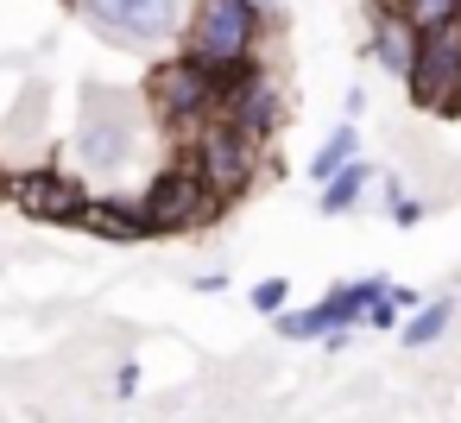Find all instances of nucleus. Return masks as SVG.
I'll return each instance as SVG.
<instances>
[{"mask_svg":"<svg viewBox=\"0 0 461 423\" xmlns=\"http://www.w3.org/2000/svg\"><path fill=\"white\" fill-rule=\"evenodd\" d=\"M146 95H127V89H83V108H77V133H70V171L95 177V184H121L133 165H140V146H146Z\"/></svg>","mask_w":461,"mask_h":423,"instance_id":"nucleus-1","label":"nucleus"},{"mask_svg":"<svg viewBox=\"0 0 461 423\" xmlns=\"http://www.w3.org/2000/svg\"><path fill=\"white\" fill-rule=\"evenodd\" d=\"M285 26L272 0H196L190 26H184V51L203 58L215 76H234L247 64H259V39Z\"/></svg>","mask_w":461,"mask_h":423,"instance_id":"nucleus-2","label":"nucleus"},{"mask_svg":"<svg viewBox=\"0 0 461 423\" xmlns=\"http://www.w3.org/2000/svg\"><path fill=\"white\" fill-rule=\"evenodd\" d=\"M177 152H184L209 184H215V196H221V202L247 196V190L259 184V171H266V140L240 133L228 114H209L203 127H190V133L177 140Z\"/></svg>","mask_w":461,"mask_h":423,"instance_id":"nucleus-3","label":"nucleus"},{"mask_svg":"<svg viewBox=\"0 0 461 423\" xmlns=\"http://www.w3.org/2000/svg\"><path fill=\"white\" fill-rule=\"evenodd\" d=\"M221 196H215V184L177 152L165 171H152L146 177V190H140V215H146V228L165 240V234H196V228H215L221 221Z\"/></svg>","mask_w":461,"mask_h":423,"instance_id":"nucleus-4","label":"nucleus"},{"mask_svg":"<svg viewBox=\"0 0 461 423\" xmlns=\"http://www.w3.org/2000/svg\"><path fill=\"white\" fill-rule=\"evenodd\" d=\"M77 20L114 51H158L184 39L190 7L184 0H77Z\"/></svg>","mask_w":461,"mask_h":423,"instance_id":"nucleus-5","label":"nucleus"},{"mask_svg":"<svg viewBox=\"0 0 461 423\" xmlns=\"http://www.w3.org/2000/svg\"><path fill=\"white\" fill-rule=\"evenodd\" d=\"M146 108H152V121H165L177 140L190 133V127H203L209 114H221V76L203 64V58H190V51H177V58H158L152 70H146Z\"/></svg>","mask_w":461,"mask_h":423,"instance_id":"nucleus-6","label":"nucleus"},{"mask_svg":"<svg viewBox=\"0 0 461 423\" xmlns=\"http://www.w3.org/2000/svg\"><path fill=\"white\" fill-rule=\"evenodd\" d=\"M0 196H7L20 215L45 221V228H77L83 221V202L95 196L83 184V171H64V165H20L0 177Z\"/></svg>","mask_w":461,"mask_h":423,"instance_id":"nucleus-7","label":"nucleus"},{"mask_svg":"<svg viewBox=\"0 0 461 423\" xmlns=\"http://www.w3.org/2000/svg\"><path fill=\"white\" fill-rule=\"evenodd\" d=\"M221 114L240 133H253V140L272 146L285 133V121H291V89H285L278 64H247V70L221 76Z\"/></svg>","mask_w":461,"mask_h":423,"instance_id":"nucleus-8","label":"nucleus"},{"mask_svg":"<svg viewBox=\"0 0 461 423\" xmlns=\"http://www.w3.org/2000/svg\"><path fill=\"white\" fill-rule=\"evenodd\" d=\"M455 89H461V20L429 26L417 39L411 70H404V95L423 114H455Z\"/></svg>","mask_w":461,"mask_h":423,"instance_id":"nucleus-9","label":"nucleus"},{"mask_svg":"<svg viewBox=\"0 0 461 423\" xmlns=\"http://www.w3.org/2000/svg\"><path fill=\"white\" fill-rule=\"evenodd\" d=\"M354 322H366V310L354 303V291H348V284H335V291H329V297H316L310 310H278V316H272V328H278L285 341H322V335L354 328Z\"/></svg>","mask_w":461,"mask_h":423,"instance_id":"nucleus-10","label":"nucleus"},{"mask_svg":"<svg viewBox=\"0 0 461 423\" xmlns=\"http://www.w3.org/2000/svg\"><path fill=\"white\" fill-rule=\"evenodd\" d=\"M417 26H411V14L404 7H392V0H373V14H366V51H373V64L379 70H392L398 83H404V70H411V58H417Z\"/></svg>","mask_w":461,"mask_h":423,"instance_id":"nucleus-11","label":"nucleus"},{"mask_svg":"<svg viewBox=\"0 0 461 423\" xmlns=\"http://www.w3.org/2000/svg\"><path fill=\"white\" fill-rule=\"evenodd\" d=\"M83 234H95V240H114V247H133V240H152V228H146V215H140V196L127 202V196H89L83 202V221H77Z\"/></svg>","mask_w":461,"mask_h":423,"instance_id":"nucleus-12","label":"nucleus"},{"mask_svg":"<svg viewBox=\"0 0 461 423\" xmlns=\"http://www.w3.org/2000/svg\"><path fill=\"white\" fill-rule=\"evenodd\" d=\"M373 184H379V165H373V158H348V165L316 190V215H348Z\"/></svg>","mask_w":461,"mask_h":423,"instance_id":"nucleus-13","label":"nucleus"},{"mask_svg":"<svg viewBox=\"0 0 461 423\" xmlns=\"http://www.w3.org/2000/svg\"><path fill=\"white\" fill-rule=\"evenodd\" d=\"M455 310H461L455 297H429V303H417V310H411V316L398 322V341H404V347H436V341L448 335Z\"/></svg>","mask_w":461,"mask_h":423,"instance_id":"nucleus-14","label":"nucleus"},{"mask_svg":"<svg viewBox=\"0 0 461 423\" xmlns=\"http://www.w3.org/2000/svg\"><path fill=\"white\" fill-rule=\"evenodd\" d=\"M348 158H360V127H354V121H341V127H335V133L322 140V152L310 158V184L322 190V184H329V177H335V171H341Z\"/></svg>","mask_w":461,"mask_h":423,"instance_id":"nucleus-15","label":"nucleus"},{"mask_svg":"<svg viewBox=\"0 0 461 423\" xmlns=\"http://www.w3.org/2000/svg\"><path fill=\"white\" fill-rule=\"evenodd\" d=\"M404 14H411V26H417V32H429V26L461 20V0H404Z\"/></svg>","mask_w":461,"mask_h":423,"instance_id":"nucleus-16","label":"nucleus"},{"mask_svg":"<svg viewBox=\"0 0 461 423\" xmlns=\"http://www.w3.org/2000/svg\"><path fill=\"white\" fill-rule=\"evenodd\" d=\"M385 215H392V228H417L429 209H423V196H411L404 184H385Z\"/></svg>","mask_w":461,"mask_h":423,"instance_id":"nucleus-17","label":"nucleus"},{"mask_svg":"<svg viewBox=\"0 0 461 423\" xmlns=\"http://www.w3.org/2000/svg\"><path fill=\"white\" fill-rule=\"evenodd\" d=\"M285 303H291V284H285V278H259V284H253V310H259V316H278Z\"/></svg>","mask_w":461,"mask_h":423,"instance_id":"nucleus-18","label":"nucleus"},{"mask_svg":"<svg viewBox=\"0 0 461 423\" xmlns=\"http://www.w3.org/2000/svg\"><path fill=\"white\" fill-rule=\"evenodd\" d=\"M398 322H404V303H398V297L385 291V297H379V303L366 310V328H379V335H385V328H398Z\"/></svg>","mask_w":461,"mask_h":423,"instance_id":"nucleus-19","label":"nucleus"},{"mask_svg":"<svg viewBox=\"0 0 461 423\" xmlns=\"http://www.w3.org/2000/svg\"><path fill=\"white\" fill-rule=\"evenodd\" d=\"M341 114H348V121H360V114H366V89H360V83L348 89V102H341Z\"/></svg>","mask_w":461,"mask_h":423,"instance_id":"nucleus-20","label":"nucleus"},{"mask_svg":"<svg viewBox=\"0 0 461 423\" xmlns=\"http://www.w3.org/2000/svg\"><path fill=\"white\" fill-rule=\"evenodd\" d=\"M114 392H121V398H127V392H140V366H133V360L114 373Z\"/></svg>","mask_w":461,"mask_h":423,"instance_id":"nucleus-21","label":"nucleus"},{"mask_svg":"<svg viewBox=\"0 0 461 423\" xmlns=\"http://www.w3.org/2000/svg\"><path fill=\"white\" fill-rule=\"evenodd\" d=\"M221 284H228V272H196V291H209V297H215Z\"/></svg>","mask_w":461,"mask_h":423,"instance_id":"nucleus-22","label":"nucleus"},{"mask_svg":"<svg viewBox=\"0 0 461 423\" xmlns=\"http://www.w3.org/2000/svg\"><path fill=\"white\" fill-rule=\"evenodd\" d=\"M455 114H461V89H455Z\"/></svg>","mask_w":461,"mask_h":423,"instance_id":"nucleus-23","label":"nucleus"},{"mask_svg":"<svg viewBox=\"0 0 461 423\" xmlns=\"http://www.w3.org/2000/svg\"><path fill=\"white\" fill-rule=\"evenodd\" d=\"M64 7H77V0H64Z\"/></svg>","mask_w":461,"mask_h":423,"instance_id":"nucleus-24","label":"nucleus"}]
</instances>
